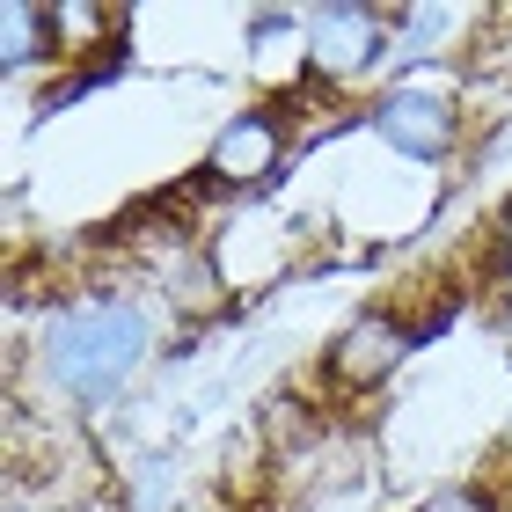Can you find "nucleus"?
<instances>
[{"mask_svg":"<svg viewBox=\"0 0 512 512\" xmlns=\"http://www.w3.org/2000/svg\"><path fill=\"white\" fill-rule=\"evenodd\" d=\"M154 337H161V315L132 286H81L37 315L30 344H15V374L37 366L44 395L96 417V410H118L132 395V381L154 359Z\"/></svg>","mask_w":512,"mask_h":512,"instance_id":"1","label":"nucleus"},{"mask_svg":"<svg viewBox=\"0 0 512 512\" xmlns=\"http://www.w3.org/2000/svg\"><path fill=\"white\" fill-rule=\"evenodd\" d=\"M461 66H432V74H403L388 81L381 96H366L359 110V132L374 139L388 161L403 169H425V176H447L454 161H476V110L461 103Z\"/></svg>","mask_w":512,"mask_h":512,"instance_id":"2","label":"nucleus"},{"mask_svg":"<svg viewBox=\"0 0 512 512\" xmlns=\"http://www.w3.org/2000/svg\"><path fill=\"white\" fill-rule=\"evenodd\" d=\"M417 352H425V344H417L410 308H395V300H359V308L315 344V403L330 417L374 403V395H388L403 381V366Z\"/></svg>","mask_w":512,"mask_h":512,"instance_id":"3","label":"nucleus"},{"mask_svg":"<svg viewBox=\"0 0 512 512\" xmlns=\"http://www.w3.org/2000/svg\"><path fill=\"white\" fill-rule=\"evenodd\" d=\"M308 154L300 139V110L293 103H235L227 118L205 132V154H198V191H213L227 205H256L271 198L286 169Z\"/></svg>","mask_w":512,"mask_h":512,"instance_id":"4","label":"nucleus"},{"mask_svg":"<svg viewBox=\"0 0 512 512\" xmlns=\"http://www.w3.org/2000/svg\"><path fill=\"white\" fill-rule=\"evenodd\" d=\"M308 66H315L322 96H359V88L381 96L395 81L388 8H374V0H322V8H308Z\"/></svg>","mask_w":512,"mask_h":512,"instance_id":"5","label":"nucleus"},{"mask_svg":"<svg viewBox=\"0 0 512 512\" xmlns=\"http://www.w3.org/2000/svg\"><path fill=\"white\" fill-rule=\"evenodd\" d=\"M242 74L256 88V103H300V96H315L308 8H249L242 15Z\"/></svg>","mask_w":512,"mask_h":512,"instance_id":"6","label":"nucleus"},{"mask_svg":"<svg viewBox=\"0 0 512 512\" xmlns=\"http://www.w3.org/2000/svg\"><path fill=\"white\" fill-rule=\"evenodd\" d=\"M205 256H213L220 293L242 300V293L286 286V271H293V235H286V227H271V220L235 213V220H220L213 235H205Z\"/></svg>","mask_w":512,"mask_h":512,"instance_id":"7","label":"nucleus"},{"mask_svg":"<svg viewBox=\"0 0 512 512\" xmlns=\"http://www.w3.org/2000/svg\"><path fill=\"white\" fill-rule=\"evenodd\" d=\"M66 59V37H59V0H8L0 8V74L8 81H30L44 74L52 81Z\"/></svg>","mask_w":512,"mask_h":512,"instance_id":"8","label":"nucleus"},{"mask_svg":"<svg viewBox=\"0 0 512 512\" xmlns=\"http://www.w3.org/2000/svg\"><path fill=\"white\" fill-rule=\"evenodd\" d=\"M410 512H505V491L491 476H454V483H432Z\"/></svg>","mask_w":512,"mask_h":512,"instance_id":"9","label":"nucleus"},{"mask_svg":"<svg viewBox=\"0 0 512 512\" xmlns=\"http://www.w3.org/2000/svg\"><path fill=\"white\" fill-rule=\"evenodd\" d=\"M483 271H491V278H505V286H512V198L498 205L491 220H483Z\"/></svg>","mask_w":512,"mask_h":512,"instance_id":"10","label":"nucleus"}]
</instances>
